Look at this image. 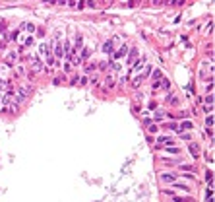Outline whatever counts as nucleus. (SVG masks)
I'll return each instance as SVG.
<instances>
[{"instance_id":"nucleus-1","label":"nucleus","mask_w":215,"mask_h":202,"mask_svg":"<svg viewBox=\"0 0 215 202\" xmlns=\"http://www.w3.org/2000/svg\"><path fill=\"white\" fill-rule=\"evenodd\" d=\"M149 72H151V70L147 68V70H145L144 74H140V76H138V78H136V80L132 82V88H140V86H141V82H144L145 78H147V74H149Z\"/></svg>"},{"instance_id":"nucleus-2","label":"nucleus","mask_w":215,"mask_h":202,"mask_svg":"<svg viewBox=\"0 0 215 202\" xmlns=\"http://www.w3.org/2000/svg\"><path fill=\"white\" fill-rule=\"evenodd\" d=\"M188 152L192 154V157H200V146H198L196 142H192V144L188 146Z\"/></svg>"},{"instance_id":"nucleus-3","label":"nucleus","mask_w":215,"mask_h":202,"mask_svg":"<svg viewBox=\"0 0 215 202\" xmlns=\"http://www.w3.org/2000/svg\"><path fill=\"white\" fill-rule=\"evenodd\" d=\"M161 181H163V183H173V181H176V175H173V173H163V175H161Z\"/></svg>"},{"instance_id":"nucleus-4","label":"nucleus","mask_w":215,"mask_h":202,"mask_svg":"<svg viewBox=\"0 0 215 202\" xmlns=\"http://www.w3.org/2000/svg\"><path fill=\"white\" fill-rule=\"evenodd\" d=\"M31 66H33V70H41V68H43L41 58H39V57H33L31 58Z\"/></svg>"},{"instance_id":"nucleus-5","label":"nucleus","mask_w":215,"mask_h":202,"mask_svg":"<svg viewBox=\"0 0 215 202\" xmlns=\"http://www.w3.org/2000/svg\"><path fill=\"white\" fill-rule=\"evenodd\" d=\"M114 84H116V82H114V78H112V76H107V80H105V88H107L109 91H111V89H114Z\"/></svg>"},{"instance_id":"nucleus-6","label":"nucleus","mask_w":215,"mask_h":202,"mask_svg":"<svg viewBox=\"0 0 215 202\" xmlns=\"http://www.w3.org/2000/svg\"><path fill=\"white\" fill-rule=\"evenodd\" d=\"M138 60V49H132V52L128 55V64H134Z\"/></svg>"},{"instance_id":"nucleus-7","label":"nucleus","mask_w":215,"mask_h":202,"mask_svg":"<svg viewBox=\"0 0 215 202\" xmlns=\"http://www.w3.org/2000/svg\"><path fill=\"white\" fill-rule=\"evenodd\" d=\"M27 91H29L27 88H19L18 89V101H24V99L27 97Z\"/></svg>"},{"instance_id":"nucleus-8","label":"nucleus","mask_w":215,"mask_h":202,"mask_svg":"<svg viewBox=\"0 0 215 202\" xmlns=\"http://www.w3.org/2000/svg\"><path fill=\"white\" fill-rule=\"evenodd\" d=\"M54 55H56V58H58V57H62V55H64V47H62L60 43L56 45V49H54Z\"/></svg>"},{"instance_id":"nucleus-9","label":"nucleus","mask_w":215,"mask_h":202,"mask_svg":"<svg viewBox=\"0 0 215 202\" xmlns=\"http://www.w3.org/2000/svg\"><path fill=\"white\" fill-rule=\"evenodd\" d=\"M124 55H126V47H120V49H118V52H114V60H118V58L124 57Z\"/></svg>"},{"instance_id":"nucleus-10","label":"nucleus","mask_w":215,"mask_h":202,"mask_svg":"<svg viewBox=\"0 0 215 202\" xmlns=\"http://www.w3.org/2000/svg\"><path fill=\"white\" fill-rule=\"evenodd\" d=\"M192 127H194V124H192V121H184L182 124H180V130H190Z\"/></svg>"},{"instance_id":"nucleus-11","label":"nucleus","mask_w":215,"mask_h":202,"mask_svg":"<svg viewBox=\"0 0 215 202\" xmlns=\"http://www.w3.org/2000/svg\"><path fill=\"white\" fill-rule=\"evenodd\" d=\"M213 127V115H207V119H206V128H211Z\"/></svg>"},{"instance_id":"nucleus-12","label":"nucleus","mask_w":215,"mask_h":202,"mask_svg":"<svg viewBox=\"0 0 215 202\" xmlns=\"http://www.w3.org/2000/svg\"><path fill=\"white\" fill-rule=\"evenodd\" d=\"M112 45H114L112 41H107V43H105V47H103V51H105V52H111V51H112Z\"/></svg>"},{"instance_id":"nucleus-13","label":"nucleus","mask_w":215,"mask_h":202,"mask_svg":"<svg viewBox=\"0 0 215 202\" xmlns=\"http://www.w3.org/2000/svg\"><path fill=\"white\" fill-rule=\"evenodd\" d=\"M153 80H155V82H159V80H163V74H161L159 70H153Z\"/></svg>"},{"instance_id":"nucleus-14","label":"nucleus","mask_w":215,"mask_h":202,"mask_svg":"<svg viewBox=\"0 0 215 202\" xmlns=\"http://www.w3.org/2000/svg\"><path fill=\"white\" fill-rule=\"evenodd\" d=\"M167 101H169L171 105H176V103H178V99L174 97V95H169V97H167Z\"/></svg>"},{"instance_id":"nucleus-15","label":"nucleus","mask_w":215,"mask_h":202,"mask_svg":"<svg viewBox=\"0 0 215 202\" xmlns=\"http://www.w3.org/2000/svg\"><path fill=\"white\" fill-rule=\"evenodd\" d=\"M206 105H213V95H211V93L206 95Z\"/></svg>"},{"instance_id":"nucleus-16","label":"nucleus","mask_w":215,"mask_h":202,"mask_svg":"<svg viewBox=\"0 0 215 202\" xmlns=\"http://www.w3.org/2000/svg\"><path fill=\"white\" fill-rule=\"evenodd\" d=\"M174 202H192V198H182V196H174Z\"/></svg>"},{"instance_id":"nucleus-17","label":"nucleus","mask_w":215,"mask_h":202,"mask_svg":"<svg viewBox=\"0 0 215 202\" xmlns=\"http://www.w3.org/2000/svg\"><path fill=\"white\" fill-rule=\"evenodd\" d=\"M95 68H97V64H95V62H89L87 66H85V70L87 72H91V70H95Z\"/></svg>"},{"instance_id":"nucleus-18","label":"nucleus","mask_w":215,"mask_h":202,"mask_svg":"<svg viewBox=\"0 0 215 202\" xmlns=\"http://www.w3.org/2000/svg\"><path fill=\"white\" fill-rule=\"evenodd\" d=\"M78 84H80V86H85V84H87V78H85V76H80V78H78Z\"/></svg>"},{"instance_id":"nucleus-19","label":"nucleus","mask_w":215,"mask_h":202,"mask_svg":"<svg viewBox=\"0 0 215 202\" xmlns=\"http://www.w3.org/2000/svg\"><path fill=\"white\" fill-rule=\"evenodd\" d=\"M24 27H25V29H27V31H29V33H33V31H35V25H33V24H25V25H24Z\"/></svg>"},{"instance_id":"nucleus-20","label":"nucleus","mask_w":215,"mask_h":202,"mask_svg":"<svg viewBox=\"0 0 215 202\" xmlns=\"http://www.w3.org/2000/svg\"><path fill=\"white\" fill-rule=\"evenodd\" d=\"M163 117H165L163 111H157V113H155V119H163Z\"/></svg>"},{"instance_id":"nucleus-21","label":"nucleus","mask_w":215,"mask_h":202,"mask_svg":"<svg viewBox=\"0 0 215 202\" xmlns=\"http://www.w3.org/2000/svg\"><path fill=\"white\" fill-rule=\"evenodd\" d=\"M31 43H33V39H31V37H27V39H25V41H24V45H25V47H29Z\"/></svg>"},{"instance_id":"nucleus-22","label":"nucleus","mask_w":215,"mask_h":202,"mask_svg":"<svg viewBox=\"0 0 215 202\" xmlns=\"http://www.w3.org/2000/svg\"><path fill=\"white\" fill-rule=\"evenodd\" d=\"M78 78H80V76H74V78L70 80V84H72V86H76V84H78Z\"/></svg>"},{"instance_id":"nucleus-23","label":"nucleus","mask_w":215,"mask_h":202,"mask_svg":"<svg viewBox=\"0 0 215 202\" xmlns=\"http://www.w3.org/2000/svg\"><path fill=\"white\" fill-rule=\"evenodd\" d=\"M149 132H157V124H149Z\"/></svg>"},{"instance_id":"nucleus-24","label":"nucleus","mask_w":215,"mask_h":202,"mask_svg":"<svg viewBox=\"0 0 215 202\" xmlns=\"http://www.w3.org/2000/svg\"><path fill=\"white\" fill-rule=\"evenodd\" d=\"M206 134H207L209 138H213V132H211V128H206Z\"/></svg>"},{"instance_id":"nucleus-25","label":"nucleus","mask_w":215,"mask_h":202,"mask_svg":"<svg viewBox=\"0 0 215 202\" xmlns=\"http://www.w3.org/2000/svg\"><path fill=\"white\" fill-rule=\"evenodd\" d=\"M211 27H213V24L209 22V24H207V27H206V31H207V33H211Z\"/></svg>"},{"instance_id":"nucleus-26","label":"nucleus","mask_w":215,"mask_h":202,"mask_svg":"<svg viewBox=\"0 0 215 202\" xmlns=\"http://www.w3.org/2000/svg\"><path fill=\"white\" fill-rule=\"evenodd\" d=\"M163 89H169V80H163Z\"/></svg>"},{"instance_id":"nucleus-27","label":"nucleus","mask_w":215,"mask_h":202,"mask_svg":"<svg viewBox=\"0 0 215 202\" xmlns=\"http://www.w3.org/2000/svg\"><path fill=\"white\" fill-rule=\"evenodd\" d=\"M47 4H56V0H45Z\"/></svg>"},{"instance_id":"nucleus-28","label":"nucleus","mask_w":215,"mask_h":202,"mask_svg":"<svg viewBox=\"0 0 215 202\" xmlns=\"http://www.w3.org/2000/svg\"><path fill=\"white\" fill-rule=\"evenodd\" d=\"M2 97H4V95H2V93H0V101H2Z\"/></svg>"}]
</instances>
